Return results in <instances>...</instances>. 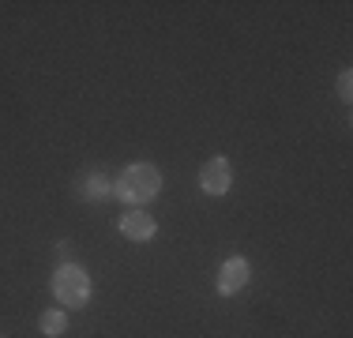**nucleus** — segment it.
<instances>
[{
    "instance_id": "9d476101",
    "label": "nucleus",
    "mask_w": 353,
    "mask_h": 338,
    "mask_svg": "<svg viewBox=\"0 0 353 338\" xmlns=\"http://www.w3.org/2000/svg\"><path fill=\"white\" fill-rule=\"evenodd\" d=\"M0 338H4V335H0Z\"/></svg>"
},
{
    "instance_id": "6e6552de",
    "label": "nucleus",
    "mask_w": 353,
    "mask_h": 338,
    "mask_svg": "<svg viewBox=\"0 0 353 338\" xmlns=\"http://www.w3.org/2000/svg\"><path fill=\"white\" fill-rule=\"evenodd\" d=\"M334 90H339L342 101L353 98V72H350V68H346V72H339V83H334Z\"/></svg>"
},
{
    "instance_id": "1a4fd4ad",
    "label": "nucleus",
    "mask_w": 353,
    "mask_h": 338,
    "mask_svg": "<svg viewBox=\"0 0 353 338\" xmlns=\"http://www.w3.org/2000/svg\"><path fill=\"white\" fill-rule=\"evenodd\" d=\"M68 252H72V244H68V241H57V244H53V256H57V267H61V264H72V259H68Z\"/></svg>"
},
{
    "instance_id": "f03ea898",
    "label": "nucleus",
    "mask_w": 353,
    "mask_h": 338,
    "mask_svg": "<svg viewBox=\"0 0 353 338\" xmlns=\"http://www.w3.org/2000/svg\"><path fill=\"white\" fill-rule=\"evenodd\" d=\"M49 290H53V297L61 308H83V304L94 297V282H90V275L79 264L57 267L53 278H49Z\"/></svg>"
},
{
    "instance_id": "423d86ee",
    "label": "nucleus",
    "mask_w": 353,
    "mask_h": 338,
    "mask_svg": "<svg viewBox=\"0 0 353 338\" xmlns=\"http://www.w3.org/2000/svg\"><path fill=\"white\" fill-rule=\"evenodd\" d=\"M109 196H113V181H109L105 173H87V177H79V199H87V203H105Z\"/></svg>"
},
{
    "instance_id": "7ed1b4c3",
    "label": "nucleus",
    "mask_w": 353,
    "mask_h": 338,
    "mask_svg": "<svg viewBox=\"0 0 353 338\" xmlns=\"http://www.w3.org/2000/svg\"><path fill=\"white\" fill-rule=\"evenodd\" d=\"M230 184H233V166H230V158H225V155L207 158L203 169H199V192L218 199V196H225V192H230Z\"/></svg>"
},
{
    "instance_id": "39448f33",
    "label": "nucleus",
    "mask_w": 353,
    "mask_h": 338,
    "mask_svg": "<svg viewBox=\"0 0 353 338\" xmlns=\"http://www.w3.org/2000/svg\"><path fill=\"white\" fill-rule=\"evenodd\" d=\"M117 230H121V237L143 244V241H154V237H158V222L150 218V210L132 207V210H124V215L117 218Z\"/></svg>"
},
{
    "instance_id": "20e7f679",
    "label": "nucleus",
    "mask_w": 353,
    "mask_h": 338,
    "mask_svg": "<svg viewBox=\"0 0 353 338\" xmlns=\"http://www.w3.org/2000/svg\"><path fill=\"white\" fill-rule=\"evenodd\" d=\"M248 282H252V264H248L245 256H230L222 267H218L214 290L222 293V297H233V293H241Z\"/></svg>"
},
{
    "instance_id": "0eeeda50",
    "label": "nucleus",
    "mask_w": 353,
    "mask_h": 338,
    "mask_svg": "<svg viewBox=\"0 0 353 338\" xmlns=\"http://www.w3.org/2000/svg\"><path fill=\"white\" fill-rule=\"evenodd\" d=\"M38 331L46 335V338H61L64 331H68V312L57 304V308H46L38 316Z\"/></svg>"
},
{
    "instance_id": "f257e3e1",
    "label": "nucleus",
    "mask_w": 353,
    "mask_h": 338,
    "mask_svg": "<svg viewBox=\"0 0 353 338\" xmlns=\"http://www.w3.org/2000/svg\"><path fill=\"white\" fill-rule=\"evenodd\" d=\"M162 192V169L150 162H136L128 169H121V177L113 181V196L128 207H143V203L158 199Z\"/></svg>"
}]
</instances>
